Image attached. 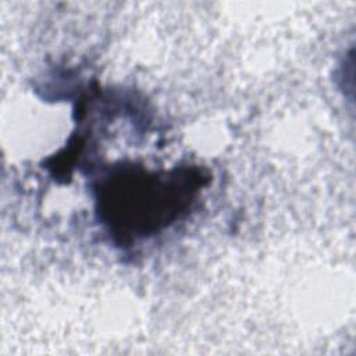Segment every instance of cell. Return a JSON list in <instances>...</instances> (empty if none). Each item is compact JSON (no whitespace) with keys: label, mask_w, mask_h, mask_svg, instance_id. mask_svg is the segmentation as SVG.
Returning <instances> with one entry per match:
<instances>
[{"label":"cell","mask_w":356,"mask_h":356,"mask_svg":"<svg viewBox=\"0 0 356 356\" xmlns=\"http://www.w3.org/2000/svg\"><path fill=\"white\" fill-rule=\"evenodd\" d=\"M202 186L196 170L179 168L165 174L127 168L106 181L99 195L106 224L120 235L157 232L175 221Z\"/></svg>","instance_id":"6da1fadb"}]
</instances>
